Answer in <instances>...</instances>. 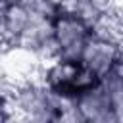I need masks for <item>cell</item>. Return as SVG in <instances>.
<instances>
[{
	"label": "cell",
	"instance_id": "6da1fadb",
	"mask_svg": "<svg viewBox=\"0 0 123 123\" xmlns=\"http://www.w3.org/2000/svg\"><path fill=\"white\" fill-rule=\"evenodd\" d=\"M48 85L63 98H77L92 92L100 85V77L83 60H63L50 69Z\"/></svg>",
	"mask_w": 123,
	"mask_h": 123
}]
</instances>
